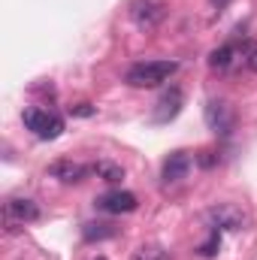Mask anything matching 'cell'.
<instances>
[{"label":"cell","mask_w":257,"mask_h":260,"mask_svg":"<svg viewBox=\"0 0 257 260\" xmlns=\"http://www.w3.org/2000/svg\"><path fill=\"white\" fill-rule=\"evenodd\" d=\"M179 70L176 61H145V64H133L124 76V82L133 88H157L164 82L173 79V73Z\"/></svg>","instance_id":"obj_1"},{"label":"cell","mask_w":257,"mask_h":260,"mask_svg":"<svg viewBox=\"0 0 257 260\" xmlns=\"http://www.w3.org/2000/svg\"><path fill=\"white\" fill-rule=\"evenodd\" d=\"M203 221H206L212 230H218V233H221V230L236 233V230H245V227H248V212H245L242 206H236V203H215V206L206 209Z\"/></svg>","instance_id":"obj_2"},{"label":"cell","mask_w":257,"mask_h":260,"mask_svg":"<svg viewBox=\"0 0 257 260\" xmlns=\"http://www.w3.org/2000/svg\"><path fill=\"white\" fill-rule=\"evenodd\" d=\"M40 221V206L27 197H9L3 203V227L6 233H18L24 224Z\"/></svg>","instance_id":"obj_3"},{"label":"cell","mask_w":257,"mask_h":260,"mask_svg":"<svg viewBox=\"0 0 257 260\" xmlns=\"http://www.w3.org/2000/svg\"><path fill=\"white\" fill-rule=\"evenodd\" d=\"M21 118H24V127L30 130L34 136H40V139H58L64 133V118L49 112V109L30 106V109H24Z\"/></svg>","instance_id":"obj_4"},{"label":"cell","mask_w":257,"mask_h":260,"mask_svg":"<svg viewBox=\"0 0 257 260\" xmlns=\"http://www.w3.org/2000/svg\"><path fill=\"white\" fill-rule=\"evenodd\" d=\"M167 0H133L130 3V21L139 30H154L167 18Z\"/></svg>","instance_id":"obj_5"},{"label":"cell","mask_w":257,"mask_h":260,"mask_svg":"<svg viewBox=\"0 0 257 260\" xmlns=\"http://www.w3.org/2000/svg\"><path fill=\"white\" fill-rule=\"evenodd\" d=\"M182 106H185V94H182V88H179V85L167 88V91L157 97V103H154V121H157V124L173 121V118L182 112Z\"/></svg>","instance_id":"obj_6"},{"label":"cell","mask_w":257,"mask_h":260,"mask_svg":"<svg viewBox=\"0 0 257 260\" xmlns=\"http://www.w3.org/2000/svg\"><path fill=\"white\" fill-rule=\"evenodd\" d=\"M94 206L100 212H106V215H127V212H136L139 200L130 194V191H109V194L100 197Z\"/></svg>","instance_id":"obj_7"},{"label":"cell","mask_w":257,"mask_h":260,"mask_svg":"<svg viewBox=\"0 0 257 260\" xmlns=\"http://www.w3.org/2000/svg\"><path fill=\"white\" fill-rule=\"evenodd\" d=\"M49 176H52V179H58L61 185H79V182L88 176V167H85V164H79V160L61 157V160H55V164L49 167Z\"/></svg>","instance_id":"obj_8"},{"label":"cell","mask_w":257,"mask_h":260,"mask_svg":"<svg viewBox=\"0 0 257 260\" xmlns=\"http://www.w3.org/2000/svg\"><path fill=\"white\" fill-rule=\"evenodd\" d=\"M206 124L215 130V133L227 136V133L233 130V112H230V106H227L224 100H212V103L206 106Z\"/></svg>","instance_id":"obj_9"},{"label":"cell","mask_w":257,"mask_h":260,"mask_svg":"<svg viewBox=\"0 0 257 260\" xmlns=\"http://www.w3.org/2000/svg\"><path fill=\"white\" fill-rule=\"evenodd\" d=\"M188 170H191V154L188 151H173L167 160H164V182L167 185H176V182H182L185 176H188Z\"/></svg>","instance_id":"obj_10"},{"label":"cell","mask_w":257,"mask_h":260,"mask_svg":"<svg viewBox=\"0 0 257 260\" xmlns=\"http://www.w3.org/2000/svg\"><path fill=\"white\" fill-rule=\"evenodd\" d=\"M236 58H242V61H245L242 49H236L233 43H227V46H221V49H215V52H212L209 67H212V70H218V73H224V70H230V67H233Z\"/></svg>","instance_id":"obj_11"},{"label":"cell","mask_w":257,"mask_h":260,"mask_svg":"<svg viewBox=\"0 0 257 260\" xmlns=\"http://www.w3.org/2000/svg\"><path fill=\"white\" fill-rule=\"evenodd\" d=\"M91 173H94L100 182H106V185H118V182L124 179V170H121L118 164H112V160H97V164L91 167Z\"/></svg>","instance_id":"obj_12"},{"label":"cell","mask_w":257,"mask_h":260,"mask_svg":"<svg viewBox=\"0 0 257 260\" xmlns=\"http://www.w3.org/2000/svg\"><path fill=\"white\" fill-rule=\"evenodd\" d=\"M118 230L112 224H85L82 227V239L85 242H103V239H112Z\"/></svg>","instance_id":"obj_13"},{"label":"cell","mask_w":257,"mask_h":260,"mask_svg":"<svg viewBox=\"0 0 257 260\" xmlns=\"http://www.w3.org/2000/svg\"><path fill=\"white\" fill-rule=\"evenodd\" d=\"M218 248H221V233H218V230H212V233H209V239L197 248V254H200V257H215V254H218Z\"/></svg>","instance_id":"obj_14"},{"label":"cell","mask_w":257,"mask_h":260,"mask_svg":"<svg viewBox=\"0 0 257 260\" xmlns=\"http://www.w3.org/2000/svg\"><path fill=\"white\" fill-rule=\"evenodd\" d=\"M130 260H167V251H164L160 245H142V248L133 251Z\"/></svg>","instance_id":"obj_15"},{"label":"cell","mask_w":257,"mask_h":260,"mask_svg":"<svg viewBox=\"0 0 257 260\" xmlns=\"http://www.w3.org/2000/svg\"><path fill=\"white\" fill-rule=\"evenodd\" d=\"M242 55H245V64L251 73H257V43H245L242 46Z\"/></svg>","instance_id":"obj_16"},{"label":"cell","mask_w":257,"mask_h":260,"mask_svg":"<svg viewBox=\"0 0 257 260\" xmlns=\"http://www.w3.org/2000/svg\"><path fill=\"white\" fill-rule=\"evenodd\" d=\"M70 112H73V115H82V118H88V115H94V109H91L88 103H76V106H70Z\"/></svg>","instance_id":"obj_17"},{"label":"cell","mask_w":257,"mask_h":260,"mask_svg":"<svg viewBox=\"0 0 257 260\" xmlns=\"http://www.w3.org/2000/svg\"><path fill=\"white\" fill-rule=\"evenodd\" d=\"M212 154H215V151H203L200 164H203V167H212V164H215V157H212Z\"/></svg>","instance_id":"obj_18"},{"label":"cell","mask_w":257,"mask_h":260,"mask_svg":"<svg viewBox=\"0 0 257 260\" xmlns=\"http://www.w3.org/2000/svg\"><path fill=\"white\" fill-rule=\"evenodd\" d=\"M230 3H233V0H212L215 9H224V6H230Z\"/></svg>","instance_id":"obj_19"},{"label":"cell","mask_w":257,"mask_h":260,"mask_svg":"<svg viewBox=\"0 0 257 260\" xmlns=\"http://www.w3.org/2000/svg\"><path fill=\"white\" fill-rule=\"evenodd\" d=\"M94 260H106V257H94Z\"/></svg>","instance_id":"obj_20"}]
</instances>
